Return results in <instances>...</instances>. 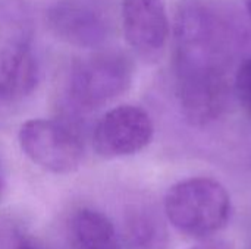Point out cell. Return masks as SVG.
<instances>
[{
	"instance_id": "obj_2",
	"label": "cell",
	"mask_w": 251,
	"mask_h": 249,
	"mask_svg": "<svg viewBox=\"0 0 251 249\" xmlns=\"http://www.w3.org/2000/svg\"><path fill=\"white\" fill-rule=\"evenodd\" d=\"M178 97L187 120L203 126L221 116L228 98L225 59L206 53L176 57Z\"/></svg>"
},
{
	"instance_id": "obj_6",
	"label": "cell",
	"mask_w": 251,
	"mask_h": 249,
	"mask_svg": "<svg viewBox=\"0 0 251 249\" xmlns=\"http://www.w3.org/2000/svg\"><path fill=\"white\" fill-rule=\"evenodd\" d=\"M153 131V122L144 109L131 104L118 106L97 122L93 147L104 158L132 156L150 144Z\"/></svg>"
},
{
	"instance_id": "obj_4",
	"label": "cell",
	"mask_w": 251,
	"mask_h": 249,
	"mask_svg": "<svg viewBox=\"0 0 251 249\" xmlns=\"http://www.w3.org/2000/svg\"><path fill=\"white\" fill-rule=\"evenodd\" d=\"M19 145L38 167L56 175L75 172L84 158L79 132L65 120L32 119L19 129Z\"/></svg>"
},
{
	"instance_id": "obj_3",
	"label": "cell",
	"mask_w": 251,
	"mask_h": 249,
	"mask_svg": "<svg viewBox=\"0 0 251 249\" xmlns=\"http://www.w3.org/2000/svg\"><path fill=\"white\" fill-rule=\"evenodd\" d=\"M132 73V63L124 53L97 50L72 63L66 81L68 100L78 112H93L124 94Z\"/></svg>"
},
{
	"instance_id": "obj_1",
	"label": "cell",
	"mask_w": 251,
	"mask_h": 249,
	"mask_svg": "<svg viewBox=\"0 0 251 249\" xmlns=\"http://www.w3.org/2000/svg\"><path fill=\"white\" fill-rule=\"evenodd\" d=\"M165 213L179 232L204 239L228 223L231 197L215 179L191 178L169 188L165 197Z\"/></svg>"
},
{
	"instance_id": "obj_14",
	"label": "cell",
	"mask_w": 251,
	"mask_h": 249,
	"mask_svg": "<svg viewBox=\"0 0 251 249\" xmlns=\"http://www.w3.org/2000/svg\"><path fill=\"white\" fill-rule=\"evenodd\" d=\"M246 4H247V10H249V15L251 18V0H246Z\"/></svg>"
},
{
	"instance_id": "obj_10",
	"label": "cell",
	"mask_w": 251,
	"mask_h": 249,
	"mask_svg": "<svg viewBox=\"0 0 251 249\" xmlns=\"http://www.w3.org/2000/svg\"><path fill=\"white\" fill-rule=\"evenodd\" d=\"M126 238L134 249H162L166 242L165 227L144 213L128 219Z\"/></svg>"
},
{
	"instance_id": "obj_12",
	"label": "cell",
	"mask_w": 251,
	"mask_h": 249,
	"mask_svg": "<svg viewBox=\"0 0 251 249\" xmlns=\"http://www.w3.org/2000/svg\"><path fill=\"white\" fill-rule=\"evenodd\" d=\"M190 249H232L231 244L228 241L224 239H207L204 242H200L197 245H194Z\"/></svg>"
},
{
	"instance_id": "obj_13",
	"label": "cell",
	"mask_w": 251,
	"mask_h": 249,
	"mask_svg": "<svg viewBox=\"0 0 251 249\" xmlns=\"http://www.w3.org/2000/svg\"><path fill=\"white\" fill-rule=\"evenodd\" d=\"M13 249H44L37 241L28 236H18Z\"/></svg>"
},
{
	"instance_id": "obj_8",
	"label": "cell",
	"mask_w": 251,
	"mask_h": 249,
	"mask_svg": "<svg viewBox=\"0 0 251 249\" xmlns=\"http://www.w3.org/2000/svg\"><path fill=\"white\" fill-rule=\"evenodd\" d=\"M40 69L31 44L21 38L0 48V106L22 101L38 84Z\"/></svg>"
},
{
	"instance_id": "obj_9",
	"label": "cell",
	"mask_w": 251,
	"mask_h": 249,
	"mask_svg": "<svg viewBox=\"0 0 251 249\" xmlns=\"http://www.w3.org/2000/svg\"><path fill=\"white\" fill-rule=\"evenodd\" d=\"M71 225L74 238L81 249H122L113 223L99 211L78 210Z\"/></svg>"
},
{
	"instance_id": "obj_7",
	"label": "cell",
	"mask_w": 251,
	"mask_h": 249,
	"mask_svg": "<svg viewBox=\"0 0 251 249\" xmlns=\"http://www.w3.org/2000/svg\"><path fill=\"white\" fill-rule=\"evenodd\" d=\"M121 22L126 43L144 59H156L169 37L163 0H122Z\"/></svg>"
},
{
	"instance_id": "obj_5",
	"label": "cell",
	"mask_w": 251,
	"mask_h": 249,
	"mask_svg": "<svg viewBox=\"0 0 251 249\" xmlns=\"http://www.w3.org/2000/svg\"><path fill=\"white\" fill-rule=\"evenodd\" d=\"M49 29L63 43L99 50L110 37L112 25L99 0H57L46 12Z\"/></svg>"
},
{
	"instance_id": "obj_11",
	"label": "cell",
	"mask_w": 251,
	"mask_h": 249,
	"mask_svg": "<svg viewBox=\"0 0 251 249\" xmlns=\"http://www.w3.org/2000/svg\"><path fill=\"white\" fill-rule=\"evenodd\" d=\"M234 90L241 107L251 116V57L240 65L235 73Z\"/></svg>"
}]
</instances>
